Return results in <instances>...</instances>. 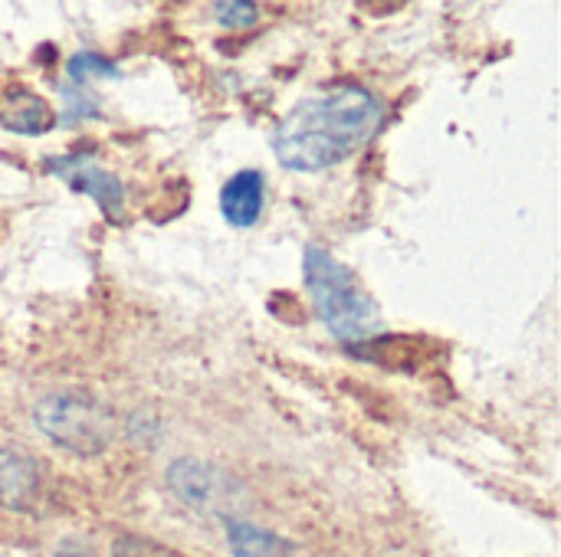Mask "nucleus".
Instances as JSON below:
<instances>
[{"instance_id":"4","label":"nucleus","mask_w":561,"mask_h":557,"mask_svg":"<svg viewBox=\"0 0 561 557\" xmlns=\"http://www.w3.org/2000/svg\"><path fill=\"white\" fill-rule=\"evenodd\" d=\"M164 483L171 496L197 515L233 522L247 509V486L204 460H174L164 473Z\"/></svg>"},{"instance_id":"2","label":"nucleus","mask_w":561,"mask_h":557,"mask_svg":"<svg viewBox=\"0 0 561 557\" xmlns=\"http://www.w3.org/2000/svg\"><path fill=\"white\" fill-rule=\"evenodd\" d=\"M302 272L316 315L322 318V325L332 332L335 341L358 348L381 335L385 325H381L378 302L365 292L358 276L342 259H335L329 250L309 246L302 256Z\"/></svg>"},{"instance_id":"8","label":"nucleus","mask_w":561,"mask_h":557,"mask_svg":"<svg viewBox=\"0 0 561 557\" xmlns=\"http://www.w3.org/2000/svg\"><path fill=\"white\" fill-rule=\"evenodd\" d=\"M53 121H56V115L43 95L20 89V85L7 89L0 95V125L3 128H10L16 135H43L53 128Z\"/></svg>"},{"instance_id":"10","label":"nucleus","mask_w":561,"mask_h":557,"mask_svg":"<svg viewBox=\"0 0 561 557\" xmlns=\"http://www.w3.org/2000/svg\"><path fill=\"white\" fill-rule=\"evenodd\" d=\"M112 557H184L171 548H164L154 538H141V535H118L112 542Z\"/></svg>"},{"instance_id":"3","label":"nucleus","mask_w":561,"mask_h":557,"mask_svg":"<svg viewBox=\"0 0 561 557\" xmlns=\"http://www.w3.org/2000/svg\"><path fill=\"white\" fill-rule=\"evenodd\" d=\"M33 423L49 443L82 460L105 453L118 433V420L112 407L85 391H56L43 397L33 407Z\"/></svg>"},{"instance_id":"7","label":"nucleus","mask_w":561,"mask_h":557,"mask_svg":"<svg viewBox=\"0 0 561 557\" xmlns=\"http://www.w3.org/2000/svg\"><path fill=\"white\" fill-rule=\"evenodd\" d=\"M263 200H266V177L260 171H253V167L250 171H237L220 187V213L237 230H250L260 220Z\"/></svg>"},{"instance_id":"9","label":"nucleus","mask_w":561,"mask_h":557,"mask_svg":"<svg viewBox=\"0 0 561 557\" xmlns=\"http://www.w3.org/2000/svg\"><path fill=\"white\" fill-rule=\"evenodd\" d=\"M224 529H227V548L233 557H302L289 538L260 529L247 519L224 522Z\"/></svg>"},{"instance_id":"6","label":"nucleus","mask_w":561,"mask_h":557,"mask_svg":"<svg viewBox=\"0 0 561 557\" xmlns=\"http://www.w3.org/2000/svg\"><path fill=\"white\" fill-rule=\"evenodd\" d=\"M36 502H39L36 463L20 450L0 446V509L30 515V512H36Z\"/></svg>"},{"instance_id":"5","label":"nucleus","mask_w":561,"mask_h":557,"mask_svg":"<svg viewBox=\"0 0 561 557\" xmlns=\"http://www.w3.org/2000/svg\"><path fill=\"white\" fill-rule=\"evenodd\" d=\"M59 177H66L72 190L89 194L112 223H122V217H125V187L112 171H102V167L89 164L85 154H76V158L59 161Z\"/></svg>"},{"instance_id":"11","label":"nucleus","mask_w":561,"mask_h":557,"mask_svg":"<svg viewBox=\"0 0 561 557\" xmlns=\"http://www.w3.org/2000/svg\"><path fill=\"white\" fill-rule=\"evenodd\" d=\"M214 13H217V23L227 26V30H243V26H253L260 20V7L256 3H247V0L214 3Z\"/></svg>"},{"instance_id":"1","label":"nucleus","mask_w":561,"mask_h":557,"mask_svg":"<svg viewBox=\"0 0 561 557\" xmlns=\"http://www.w3.org/2000/svg\"><path fill=\"white\" fill-rule=\"evenodd\" d=\"M385 105L362 85L299 98L273 135L276 161L289 171H325L362 151L381 128Z\"/></svg>"},{"instance_id":"12","label":"nucleus","mask_w":561,"mask_h":557,"mask_svg":"<svg viewBox=\"0 0 561 557\" xmlns=\"http://www.w3.org/2000/svg\"><path fill=\"white\" fill-rule=\"evenodd\" d=\"M69 76L76 82H85V79H95V76H115V66L95 53H79L69 59Z\"/></svg>"}]
</instances>
